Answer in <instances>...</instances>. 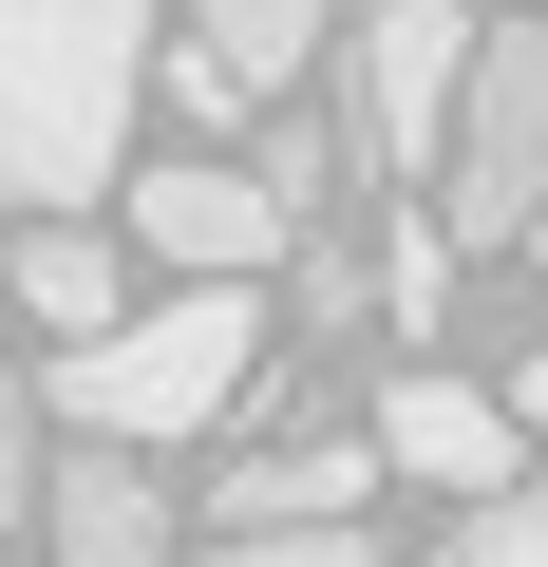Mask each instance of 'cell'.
<instances>
[{"label":"cell","mask_w":548,"mask_h":567,"mask_svg":"<svg viewBox=\"0 0 548 567\" xmlns=\"http://www.w3.org/2000/svg\"><path fill=\"white\" fill-rule=\"evenodd\" d=\"M152 0H0V208H95L133 152Z\"/></svg>","instance_id":"1"},{"label":"cell","mask_w":548,"mask_h":567,"mask_svg":"<svg viewBox=\"0 0 548 567\" xmlns=\"http://www.w3.org/2000/svg\"><path fill=\"white\" fill-rule=\"evenodd\" d=\"M246 379H265V303H246V284H170V303H133L114 341H58V360H39L58 435H133V454L208 435Z\"/></svg>","instance_id":"2"},{"label":"cell","mask_w":548,"mask_h":567,"mask_svg":"<svg viewBox=\"0 0 548 567\" xmlns=\"http://www.w3.org/2000/svg\"><path fill=\"white\" fill-rule=\"evenodd\" d=\"M473 0H379V20H341V133H360V171H397V189H435L454 171V114H473Z\"/></svg>","instance_id":"3"},{"label":"cell","mask_w":548,"mask_h":567,"mask_svg":"<svg viewBox=\"0 0 548 567\" xmlns=\"http://www.w3.org/2000/svg\"><path fill=\"white\" fill-rule=\"evenodd\" d=\"M454 246H529L548 227V20H492L473 39V114H454V171H435Z\"/></svg>","instance_id":"4"},{"label":"cell","mask_w":548,"mask_h":567,"mask_svg":"<svg viewBox=\"0 0 548 567\" xmlns=\"http://www.w3.org/2000/svg\"><path fill=\"white\" fill-rule=\"evenodd\" d=\"M133 246L170 284H265V265L303 246V208L265 189V171H227V152H170V171H133Z\"/></svg>","instance_id":"5"},{"label":"cell","mask_w":548,"mask_h":567,"mask_svg":"<svg viewBox=\"0 0 548 567\" xmlns=\"http://www.w3.org/2000/svg\"><path fill=\"white\" fill-rule=\"evenodd\" d=\"M170 529H189V492L133 435H58V473H39V548L58 567H170Z\"/></svg>","instance_id":"6"},{"label":"cell","mask_w":548,"mask_h":567,"mask_svg":"<svg viewBox=\"0 0 548 567\" xmlns=\"http://www.w3.org/2000/svg\"><path fill=\"white\" fill-rule=\"evenodd\" d=\"M322 58H341V0H189V58H170V76H189L208 114H285Z\"/></svg>","instance_id":"7"},{"label":"cell","mask_w":548,"mask_h":567,"mask_svg":"<svg viewBox=\"0 0 548 567\" xmlns=\"http://www.w3.org/2000/svg\"><path fill=\"white\" fill-rule=\"evenodd\" d=\"M360 435H379V454H397L416 492H454V511L529 473V416H510V398H473V379H435V360H416V379H397V398H379Z\"/></svg>","instance_id":"8"},{"label":"cell","mask_w":548,"mask_h":567,"mask_svg":"<svg viewBox=\"0 0 548 567\" xmlns=\"http://www.w3.org/2000/svg\"><path fill=\"white\" fill-rule=\"evenodd\" d=\"M0 303H20L39 341H114L133 322V265H114L95 208H20V227H0Z\"/></svg>","instance_id":"9"},{"label":"cell","mask_w":548,"mask_h":567,"mask_svg":"<svg viewBox=\"0 0 548 567\" xmlns=\"http://www.w3.org/2000/svg\"><path fill=\"white\" fill-rule=\"evenodd\" d=\"M379 473H397L379 435H303V454H246V473H208L189 511H208V529H285V511H360Z\"/></svg>","instance_id":"10"},{"label":"cell","mask_w":548,"mask_h":567,"mask_svg":"<svg viewBox=\"0 0 548 567\" xmlns=\"http://www.w3.org/2000/svg\"><path fill=\"white\" fill-rule=\"evenodd\" d=\"M435 567H548V492L510 473V492H473L454 529H435Z\"/></svg>","instance_id":"11"},{"label":"cell","mask_w":548,"mask_h":567,"mask_svg":"<svg viewBox=\"0 0 548 567\" xmlns=\"http://www.w3.org/2000/svg\"><path fill=\"white\" fill-rule=\"evenodd\" d=\"M208 567H379V529L360 511H285V529H227Z\"/></svg>","instance_id":"12"},{"label":"cell","mask_w":548,"mask_h":567,"mask_svg":"<svg viewBox=\"0 0 548 567\" xmlns=\"http://www.w3.org/2000/svg\"><path fill=\"white\" fill-rule=\"evenodd\" d=\"M379 303H397V322H435V303H454V227H397V265H379Z\"/></svg>","instance_id":"13"},{"label":"cell","mask_w":548,"mask_h":567,"mask_svg":"<svg viewBox=\"0 0 548 567\" xmlns=\"http://www.w3.org/2000/svg\"><path fill=\"white\" fill-rule=\"evenodd\" d=\"M510 416H548V322H529V360H510Z\"/></svg>","instance_id":"14"}]
</instances>
